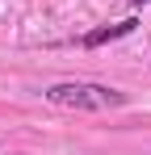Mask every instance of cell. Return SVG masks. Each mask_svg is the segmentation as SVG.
I'll use <instances>...</instances> for the list:
<instances>
[{
    "instance_id": "3957f363",
    "label": "cell",
    "mask_w": 151,
    "mask_h": 155,
    "mask_svg": "<svg viewBox=\"0 0 151 155\" xmlns=\"http://www.w3.org/2000/svg\"><path fill=\"white\" fill-rule=\"evenodd\" d=\"M126 4H130V8H143V4H147V0H126Z\"/></svg>"
},
{
    "instance_id": "7a4b0ae2",
    "label": "cell",
    "mask_w": 151,
    "mask_h": 155,
    "mask_svg": "<svg viewBox=\"0 0 151 155\" xmlns=\"http://www.w3.org/2000/svg\"><path fill=\"white\" fill-rule=\"evenodd\" d=\"M134 17H126V21H113V25H101L92 29V34H84L80 38V46H88V51H97V46H105V42H118V38H126V34H134Z\"/></svg>"
},
{
    "instance_id": "6da1fadb",
    "label": "cell",
    "mask_w": 151,
    "mask_h": 155,
    "mask_svg": "<svg viewBox=\"0 0 151 155\" xmlns=\"http://www.w3.org/2000/svg\"><path fill=\"white\" fill-rule=\"evenodd\" d=\"M42 97L59 109H76V113H105V109H122L126 92L109 88V84H92V80H63L42 88Z\"/></svg>"
}]
</instances>
